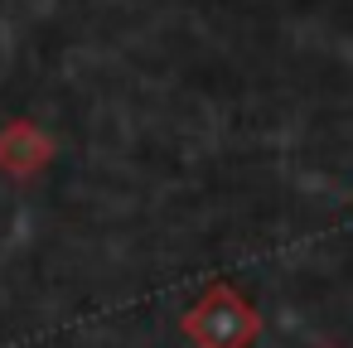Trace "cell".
Returning a JSON list of instances; mask_svg holds the SVG:
<instances>
[{
    "label": "cell",
    "mask_w": 353,
    "mask_h": 348,
    "mask_svg": "<svg viewBox=\"0 0 353 348\" xmlns=\"http://www.w3.org/2000/svg\"><path fill=\"white\" fill-rule=\"evenodd\" d=\"M179 329L194 348H252L261 334V309L252 300H242L228 280H213L179 314Z\"/></svg>",
    "instance_id": "cell-1"
},
{
    "label": "cell",
    "mask_w": 353,
    "mask_h": 348,
    "mask_svg": "<svg viewBox=\"0 0 353 348\" xmlns=\"http://www.w3.org/2000/svg\"><path fill=\"white\" fill-rule=\"evenodd\" d=\"M59 145L44 126H34L30 116H10L6 126H0V174H10V179H34L54 165Z\"/></svg>",
    "instance_id": "cell-2"
}]
</instances>
